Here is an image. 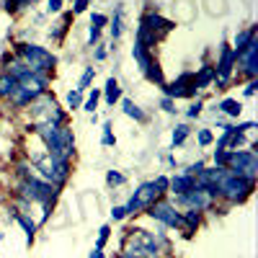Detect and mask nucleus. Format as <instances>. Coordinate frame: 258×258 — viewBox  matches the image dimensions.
Segmentation results:
<instances>
[{
    "mask_svg": "<svg viewBox=\"0 0 258 258\" xmlns=\"http://www.w3.org/2000/svg\"><path fill=\"white\" fill-rule=\"evenodd\" d=\"M36 132L47 142V150H49L52 158L70 160L73 147H75V137L70 132V126H64V124H36Z\"/></svg>",
    "mask_w": 258,
    "mask_h": 258,
    "instance_id": "f257e3e1",
    "label": "nucleus"
},
{
    "mask_svg": "<svg viewBox=\"0 0 258 258\" xmlns=\"http://www.w3.org/2000/svg\"><path fill=\"white\" fill-rule=\"evenodd\" d=\"M18 54H21V59L26 62V68L31 73L49 75V70L57 64L52 52H47L44 47H36V44H18Z\"/></svg>",
    "mask_w": 258,
    "mask_h": 258,
    "instance_id": "f03ea898",
    "label": "nucleus"
},
{
    "mask_svg": "<svg viewBox=\"0 0 258 258\" xmlns=\"http://www.w3.org/2000/svg\"><path fill=\"white\" fill-rule=\"evenodd\" d=\"M250 191H253V178L238 176V173H232V170L227 168L225 178H222L220 186H217V197H225V199H230L232 204H238V202H243V199L248 197Z\"/></svg>",
    "mask_w": 258,
    "mask_h": 258,
    "instance_id": "7ed1b4c3",
    "label": "nucleus"
},
{
    "mask_svg": "<svg viewBox=\"0 0 258 258\" xmlns=\"http://www.w3.org/2000/svg\"><path fill=\"white\" fill-rule=\"evenodd\" d=\"M21 194H24V199L44 207V220H47V214H49L47 209L54 199V186L47 183V181H39V178H26L24 183H21Z\"/></svg>",
    "mask_w": 258,
    "mask_h": 258,
    "instance_id": "20e7f679",
    "label": "nucleus"
},
{
    "mask_svg": "<svg viewBox=\"0 0 258 258\" xmlns=\"http://www.w3.org/2000/svg\"><path fill=\"white\" fill-rule=\"evenodd\" d=\"M34 163L41 170V176L47 178V183H52V186L64 183V181H68V176H70V163L68 160H59V158L47 155V158H36Z\"/></svg>",
    "mask_w": 258,
    "mask_h": 258,
    "instance_id": "39448f33",
    "label": "nucleus"
},
{
    "mask_svg": "<svg viewBox=\"0 0 258 258\" xmlns=\"http://www.w3.org/2000/svg\"><path fill=\"white\" fill-rule=\"evenodd\" d=\"M230 170L238 176L253 178L255 181V170H258V158L250 150H230V160H227Z\"/></svg>",
    "mask_w": 258,
    "mask_h": 258,
    "instance_id": "423d86ee",
    "label": "nucleus"
},
{
    "mask_svg": "<svg viewBox=\"0 0 258 258\" xmlns=\"http://www.w3.org/2000/svg\"><path fill=\"white\" fill-rule=\"evenodd\" d=\"M158 197H160V191L155 188L153 181H150V183H142V186L135 191V197L129 199V204L124 207V212H126V214H135V212H140V209H147Z\"/></svg>",
    "mask_w": 258,
    "mask_h": 258,
    "instance_id": "0eeeda50",
    "label": "nucleus"
},
{
    "mask_svg": "<svg viewBox=\"0 0 258 258\" xmlns=\"http://www.w3.org/2000/svg\"><path fill=\"white\" fill-rule=\"evenodd\" d=\"M147 214L153 220L163 222L165 227H178L181 225V214L176 212V207L170 204V202H153L147 207Z\"/></svg>",
    "mask_w": 258,
    "mask_h": 258,
    "instance_id": "6e6552de",
    "label": "nucleus"
},
{
    "mask_svg": "<svg viewBox=\"0 0 258 258\" xmlns=\"http://www.w3.org/2000/svg\"><path fill=\"white\" fill-rule=\"evenodd\" d=\"M165 88V96L168 98H183V96H194L197 93V85H194V75L191 73H183L178 80H173L170 85H163Z\"/></svg>",
    "mask_w": 258,
    "mask_h": 258,
    "instance_id": "1a4fd4ad",
    "label": "nucleus"
},
{
    "mask_svg": "<svg viewBox=\"0 0 258 258\" xmlns=\"http://www.w3.org/2000/svg\"><path fill=\"white\" fill-rule=\"evenodd\" d=\"M178 204H186V207H191L194 212H202V209H209V207H212V197H209L204 188L194 186L188 194H181Z\"/></svg>",
    "mask_w": 258,
    "mask_h": 258,
    "instance_id": "9d476101",
    "label": "nucleus"
},
{
    "mask_svg": "<svg viewBox=\"0 0 258 258\" xmlns=\"http://www.w3.org/2000/svg\"><path fill=\"white\" fill-rule=\"evenodd\" d=\"M232 62H235V52H232V47H222V57H220V64L214 68V73L220 75V85H225L227 83V78H230V73H232Z\"/></svg>",
    "mask_w": 258,
    "mask_h": 258,
    "instance_id": "9b49d317",
    "label": "nucleus"
},
{
    "mask_svg": "<svg viewBox=\"0 0 258 258\" xmlns=\"http://www.w3.org/2000/svg\"><path fill=\"white\" fill-rule=\"evenodd\" d=\"M194 186H197V178L188 176V173H181V176H173V178H168V188L173 191V194H188Z\"/></svg>",
    "mask_w": 258,
    "mask_h": 258,
    "instance_id": "f8f14e48",
    "label": "nucleus"
},
{
    "mask_svg": "<svg viewBox=\"0 0 258 258\" xmlns=\"http://www.w3.org/2000/svg\"><path fill=\"white\" fill-rule=\"evenodd\" d=\"M142 26L145 29H150V31H170V29H173V21H165V18H160V16H147L145 21H142Z\"/></svg>",
    "mask_w": 258,
    "mask_h": 258,
    "instance_id": "ddd939ff",
    "label": "nucleus"
},
{
    "mask_svg": "<svg viewBox=\"0 0 258 258\" xmlns=\"http://www.w3.org/2000/svg\"><path fill=\"white\" fill-rule=\"evenodd\" d=\"M132 57H135V62L140 64L142 73H147L150 64H153V57L147 54V47H142V44H135V47H132Z\"/></svg>",
    "mask_w": 258,
    "mask_h": 258,
    "instance_id": "4468645a",
    "label": "nucleus"
},
{
    "mask_svg": "<svg viewBox=\"0 0 258 258\" xmlns=\"http://www.w3.org/2000/svg\"><path fill=\"white\" fill-rule=\"evenodd\" d=\"M255 39V29H248V31H240L238 36H235V47H232V52H235V57L238 54H243L245 52V47L250 44V41Z\"/></svg>",
    "mask_w": 258,
    "mask_h": 258,
    "instance_id": "2eb2a0df",
    "label": "nucleus"
},
{
    "mask_svg": "<svg viewBox=\"0 0 258 258\" xmlns=\"http://www.w3.org/2000/svg\"><path fill=\"white\" fill-rule=\"evenodd\" d=\"M16 91H18V80H16L13 75H3V78H0V96L13 98Z\"/></svg>",
    "mask_w": 258,
    "mask_h": 258,
    "instance_id": "dca6fc26",
    "label": "nucleus"
},
{
    "mask_svg": "<svg viewBox=\"0 0 258 258\" xmlns=\"http://www.w3.org/2000/svg\"><path fill=\"white\" fill-rule=\"evenodd\" d=\"M106 103H109V106H114L119 98H121V88H119V83L114 80V78H109V83H106Z\"/></svg>",
    "mask_w": 258,
    "mask_h": 258,
    "instance_id": "f3484780",
    "label": "nucleus"
},
{
    "mask_svg": "<svg viewBox=\"0 0 258 258\" xmlns=\"http://www.w3.org/2000/svg\"><path fill=\"white\" fill-rule=\"evenodd\" d=\"M220 111H222V114H227V116H238V114L243 111V103L232 101V98H225V101L220 103Z\"/></svg>",
    "mask_w": 258,
    "mask_h": 258,
    "instance_id": "a211bd4d",
    "label": "nucleus"
},
{
    "mask_svg": "<svg viewBox=\"0 0 258 258\" xmlns=\"http://www.w3.org/2000/svg\"><path fill=\"white\" fill-rule=\"evenodd\" d=\"M217 78V73H214V68H204L202 73H199V78H194V85L197 88H207V85Z\"/></svg>",
    "mask_w": 258,
    "mask_h": 258,
    "instance_id": "6ab92c4d",
    "label": "nucleus"
},
{
    "mask_svg": "<svg viewBox=\"0 0 258 258\" xmlns=\"http://www.w3.org/2000/svg\"><path fill=\"white\" fill-rule=\"evenodd\" d=\"M16 222H18L21 227H24V230H26V240L31 243V240H34V235H36V225H34V222L26 217V214H16Z\"/></svg>",
    "mask_w": 258,
    "mask_h": 258,
    "instance_id": "aec40b11",
    "label": "nucleus"
},
{
    "mask_svg": "<svg viewBox=\"0 0 258 258\" xmlns=\"http://www.w3.org/2000/svg\"><path fill=\"white\" fill-rule=\"evenodd\" d=\"M121 106H124V114H126V116H132V119H137V121H145V119H147V116L137 109V106H135L132 101H126V98H124V101H121Z\"/></svg>",
    "mask_w": 258,
    "mask_h": 258,
    "instance_id": "412c9836",
    "label": "nucleus"
},
{
    "mask_svg": "<svg viewBox=\"0 0 258 258\" xmlns=\"http://www.w3.org/2000/svg\"><path fill=\"white\" fill-rule=\"evenodd\" d=\"M145 75H147V80H153V83H158V85H165V80H163V73H160V68H158L155 62L150 64V70H147Z\"/></svg>",
    "mask_w": 258,
    "mask_h": 258,
    "instance_id": "4be33fe9",
    "label": "nucleus"
},
{
    "mask_svg": "<svg viewBox=\"0 0 258 258\" xmlns=\"http://www.w3.org/2000/svg\"><path fill=\"white\" fill-rule=\"evenodd\" d=\"M93 75H96V70H93V68H85V73H83V78H80V83H78V91H80V93H83V91L91 85Z\"/></svg>",
    "mask_w": 258,
    "mask_h": 258,
    "instance_id": "5701e85b",
    "label": "nucleus"
},
{
    "mask_svg": "<svg viewBox=\"0 0 258 258\" xmlns=\"http://www.w3.org/2000/svg\"><path fill=\"white\" fill-rule=\"evenodd\" d=\"M186 135H188V126H186V124H178V126L173 129V147L181 145V142L186 140Z\"/></svg>",
    "mask_w": 258,
    "mask_h": 258,
    "instance_id": "b1692460",
    "label": "nucleus"
},
{
    "mask_svg": "<svg viewBox=\"0 0 258 258\" xmlns=\"http://www.w3.org/2000/svg\"><path fill=\"white\" fill-rule=\"evenodd\" d=\"M227 160H230V150H214V165L227 168Z\"/></svg>",
    "mask_w": 258,
    "mask_h": 258,
    "instance_id": "393cba45",
    "label": "nucleus"
},
{
    "mask_svg": "<svg viewBox=\"0 0 258 258\" xmlns=\"http://www.w3.org/2000/svg\"><path fill=\"white\" fill-rule=\"evenodd\" d=\"M111 34H114V39H119V36H121V6L116 8V16H114V24H111Z\"/></svg>",
    "mask_w": 258,
    "mask_h": 258,
    "instance_id": "a878e982",
    "label": "nucleus"
},
{
    "mask_svg": "<svg viewBox=\"0 0 258 258\" xmlns=\"http://www.w3.org/2000/svg\"><path fill=\"white\" fill-rule=\"evenodd\" d=\"M183 220H186V225L194 230V227H199V212H194V209H188L186 214H183Z\"/></svg>",
    "mask_w": 258,
    "mask_h": 258,
    "instance_id": "bb28decb",
    "label": "nucleus"
},
{
    "mask_svg": "<svg viewBox=\"0 0 258 258\" xmlns=\"http://www.w3.org/2000/svg\"><path fill=\"white\" fill-rule=\"evenodd\" d=\"M98 98H101V93L93 91V93L88 96V101H85V111H91V114H93V111H96V106H98Z\"/></svg>",
    "mask_w": 258,
    "mask_h": 258,
    "instance_id": "cd10ccee",
    "label": "nucleus"
},
{
    "mask_svg": "<svg viewBox=\"0 0 258 258\" xmlns=\"http://www.w3.org/2000/svg\"><path fill=\"white\" fill-rule=\"evenodd\" d=\"M80 101H83V93L80 91H70L68 93V106H70V109H78Z\"/></svg>",
    "mask_w": 258,
    "mask_h": 258,
    "instance_id": "c85d7f7f",
    "label": "nucleus"
},
{
    "mask_svg": "<svg viewBox=\"0 0 258 258\" xmlns=\"http://www.w3.org/2000/svg\"><path fill=\"white\" fill-rule=\"evenodd\" d=\"M106 181H109V186H121L126 178L121 173H116V170H109V176H106Z\"/></svg>",
    "mask_w": 258,
    "mask_h": 258,
    "instance_id": "c756f323",
    "label": "nucleus"
},
{
    "mask_svg": "<svg viewBox=\"0 0 258 258\" xmlns=\"http://www.w3.org/2000/svg\"><path fill=\"white\" fill-rule=\"evenodd\" d=\"M106 24H109V18H106L103 13H93V16H91V26H96V29H103Z\"/></svg>",
    "mask_w": 258,
    "mask_h": 258,
    "instance_id": "7c9ffc66",
    "label": "nucleus"
},
{
    "mask_svg": "<svg viewBox=\"0 0 258 258\" xmlns=\"http://www.w3.org/2000/svg\"><path fill=\"white\" fill-rule=\"evenodd\" d=\"M103 145H114V135H111V124H103V137H101Z\"/></svg>",
    "mask_w": 258,
    "mask_h": 258,
    "instance_id": "2f4dec72",
    "label": "nucleus"
},
{
    "mask_svg": "<svg viewBox=\"0 0 258 258\" xmlns=\"http://www.w3.org/2000/svg\"><path fill=\"white\" fill-rule=\"evenodd\" d=\"M202 106H204L202 101H197V103H191V106H188V111H186V116H188V119H194V116H199V114H202Z\"/></svg>",
    "mask_w": 258,
    "mask_h": 258,
    "instance_id": "473e14b6",
    "label": "nucleus"
},
{
    "mask_svg": "<svg viewBox=\"0 0 258 258\" xmlns=\"http://www.w3.org/2000/svg\"><path fill=\"white\" fill-rule=\"evenodd\" d=\"M109 232H111L109 225H103V227H101V232H98V245H96V248H103V243L109 240Z\"/></svg>",
    "mask_w": 258,
    "mask_h": 258,
    "instance_id": "72a5a7b5",
    "label": "nucleus"
},
{
    "mask_svg": "<svg viewBox=\"0 0 258 258\" xmlns=\"http://www.w3.org/2000/svg\"><path fill=\"white\" fill-rule=\"evenodd\" d=\"M153 183H155V188H158L160 194H163V191H168V178H165V176H158Z\"/></svg>",
    "mask_w": 258,
    "mask_h": 258,
    "instance_id": "f704fd0d",
    "label": "nucleus"
},
{
    "mask_svg": "<svg viewBox=\"0 0 258 258\" xmlns=\"http://www.w3.org/2000/svg\"><path fill=\"white\" fill-rule=\"evenodd\" d=\"M91 0H75V6H73V13H83L85 8H88Z\"/></svg>",
    "mask_w": 258,
    "mask_h": 258,
    "instance_id": "c9c22d12",
    "label": "nucleus"
},
{
    "mask_svg": "<svg viewBox=\"0 0 258 258\" xmlns=\"http://www.w3.org/2000/svg\"><path fill=\"white\" fill-rule=\"evenodd\" d=\"M212 142V132H209V129H202V132H199V145H209Z\"/></svg>",
    "mask_w": 258,
    "mask_h": 258,
    "instance_id": "e433bc0d",
    "label": "nucleus"
},
{
    "mask_svg": "<svg viewBox=\"0 0 258 258\" xmlns=\"http://www.w3.org/2000/svg\"><path fill=\"white\" fill-rule=\"evenodd\" d=\"M111 217H114V220H124V217H126L124 207H114V209H111Z\"/></svg>",
    "mask_w": 258,
    "mask_h": 258,
    "instance_id": "4c0bfd02",
    "label": "nucleus"
},
{
    "mask_svg": "<svg viewBox=\"0 0 258 258\" xmlns=\"http://www.w3.org/2000/svg\"><path fill=\"white\" fill-rule=\"evenodd\" d=\"M160 106H163V109H165V111H170V114H173V111H176V109H173V98H168V96H165V98L160 101Z\"/></svg>",
    "mask_w": 258,
    "mask_h": 258,
    "instance_id": "58836bf2",
    "label": "nucleus"
},
{
    "mask_svg": "<svg viewBox=\"0 0 258 258\" xmlns=\"http://www.w3.org/2000/svg\"><path fill=\"white\" fill-rule=\"evenodd\" d=\"M59 8H62V0H49V3H47V11L49 13H57Z\"/></svg>",
    "mask_w": 258,
    "mask_h": 258,
    "instance_id": "ea45409f",
    "label": "nucleus"
},
{
    "mask_svg": "<svg viewBox=\"0 0 258 258\" xmlns=\"http://www.w3.org/2000/svg\"><path fill=\"white\" fill-rule=\"evenodd\" d=\"M88 39H91V44H96V41L101 39V29H96V26H91V34H88Z\"/></svg>",
    "mask_w": 258,
    "mask_h": 258,
    "instance_id": "a19ab883",
    "label": "nucleus"
},
{
    "mask_svg": "<svg viewBox=\"0 0 258 258\" xmlns=\"http://www.w3.org/2000/svg\"><path fill=\"white\" fill-rule=\"evenodd\" d=\"M255 88H258V85H255V80H250V83L245 85V96H253V93H255Z\"/></svg>",
    "mask_w": 258,
    "mask_h": 258,
    "instance_id": "79ce46f5",
    "label": "nucleus"
},
{
    "mask_svg": "<svg viewBox=\"0 0 258 258\" xmlns=\"http://www.w3.org/2000/svg\"><path fill=\"white\" fill-rule=\"evenodd\" d=\"M88 258H103V253H101V248H96V250H91V255Z\"/></svg>",
    "mask_w": 258,
    "mask_h": 258,
    "instance_id": "37998d69",
    "label": "nucleus"
},
{
    "mask_svg": "<svg viewBox=\"0 0 258 258\" xmlns=\"http://www.w3.org/2000/svg\"><path fill=\"white\" fill-rule=\"evenodd\" d=\"M121 258H145V255H137V253H132V250H126Z\"/></svg>",
    "mask_w": 258,
    "mask_h": 258,
    "instance_id": "c03bdc74",
    "label": "nucleus"
}]
</instances>
